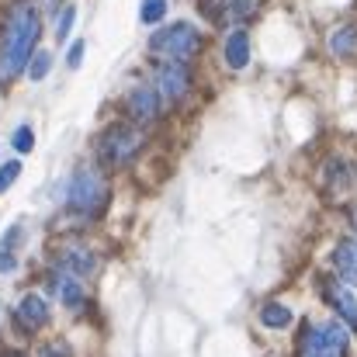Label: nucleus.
Listing matches in <instances>:
<instances>
[{"label":"nucleus","instance_id":"obj_18","mask_svg":"<svg viewBox=\"0 0 357 357\" xmlns=\"http://www.w3.org/2000/svg\"><path fill=\"white\" fill-rule=\"evenodd\" d=\"M24 70H28V77H31V80H45V73L52 70V56H49V52H35V56L28 59V66H24Z\"/></svg>","mask_w":357,"mask_h":357},{"label":"nucleus","instance_id":"obj_11","mask_svg":"<svg viewBox=\"0 0 357 357\" xmlns=\"http://www.w3.org/2000/svg\"><path fill=\"white\" fill-rule=\"evenodd\" d=\"M52 288H56V295L63 298V305H70V309H80V305H84V284H80V278H73L70 271H59V267H56Z\"/></svg>","mask_w":357,"mask_h":357},{"label":"nucleus","instance_id":"obj_1","mask_svg":"<svg viewBox=\"0 0 357 357\" xmlns=\"http://www.w3.org/2000/svg\"><path fill=\"white\" fill-rule=\"evenodd\" d=\"M42 21L35 14L31 3H17L7 17V38H3V52H0V84H10L31 59V49L38 42Z\"/></svg>","mask_w":357,"mask_h":357},{"label":"nucleus","instance_id":"obj_24","mask_svg":"<svg viewBox=\"0 0 357 357\" xmlns=\"http://www.w3.org/2000/svg\"><path fill=\"white\" fill-rule=\"evenodd\" d=\"M42 357H70V354H66V347H45Z\"/></svg>","mask_w":357,"mask_h":357},{"label":"nucleus","instance_id":"obj_22","mask_svg":"<svg viewBox=\"0 0 357 357\" xmlns=\"http://www.w3.org/2000/svg\"><path fill=\"white\" fill-rule=\"evenodd\" d=\"M84 49H87L84 42H73V45H70V52H66V63H70V70H77V66L84 63Z\"/></svg>","mask_w":357,"mask_h":357},{"label":"nucleus","instance_id":"obj_23","mask_svg":"<svg viewBox=\"0 0 357 357\" xmlns=\"http://www.w3.org/2000/svg\"><path fill=\"white\" fill-rule=\"evenodd\" d=\"M253 3H257V0H233V7H229V10H233V17H239V21H243V17H250V14L257 10Z\"/></svg>","mask_w":357,"mask_h":357},{"label":"nucleus","instance_id":"obj_3","mask_svg":"<svg viewBox=\"0 0 357 357\" xmlns=\"http://www.w3.org/2000/svg\"><path fill=\"white\" fill-rule=\"evenodd\" d=\"M149 49H153V52H160V56H170V59L184 63V59H191V56L202 49V35H198V28H195V24L177 21V24H170V28L156 31V35L149 38Z\"/></svg>","mask_w":357,"mask_h":357},{"label":"nucleus","instance_id":"obj_15","mask_svg":"<svg viewBox=\"0 0 357 357\" xmlns=\"http://www.w3.org/2000/svg\"><path fill=\"white\" fill-rule=\"evenodd\" d=\"M260 323L271 326V330H284V326H291V312H288L281 302H267V305L260 309Z\"/></svg>","mask_w":357,"mask_h":357},{"label":"nucleus","instance_id":"obj_17","mask_svg":"<svg viewBox=\"0 0 357 357\" xmlns=\"http://www.w3.org/2000/svg\"><path fill=\"white\" fill-rule=\"evenodd\" d=\"M163 14H167V0H142V7H139L142 24H160Z\"/></svg>","mask_w":357,"mask_h":357},{"label":"nucleus","instance_id":"obj_10","mask_svg":"<svg viewBox=\"0 0 357 357\" xmlns=\"http://www.w3.org/2000/svg\"><path fill=\"white\" fill-rule=\"evenodd\" d=\"M326 298L337 305V312L351 323V326H357V295L351 284H340V281H330L326 284Z\"/></svg>","mask_w":357,"mask_h":357},{"label":"nucleus","instance_id":"obj_2","mask_svg":"<svg viewBox=\"0 0 357 357\" xmlns=\"http://www.w3.org/2000/svg\"><path fill=\"white\" fill-rule=\"evenodd\" d=\"M70 208L80 212V215H98L108 202V184L105 177L94 170V167H80L70 181Z\"/></svg>","mask_w":357,"mask_h":357},{"label":"nucleus","instance_id":"obj_16","mask_svg":"<svg viewBox=\"0 0 357 357\" xmlns=\"http://www.w3.org/2000/svg\"><path fill=\"white\" fill-rule=\"evenodd\" d=\"M357 45V31L354 28H340L337 35H333V42H330V49L337 52V56H351Z\"/></svg>","mask_w":357,"mask_h":357},{"label":"nucleus","instance_id":"obj_12","mask_svg":"<svg viewBox=\"0 0 357 357\" xmlns=\"http://www.w3.org/2000/svg\"><path fill=\"white\" fill-rule=\"evenodd\" d=\"M333 267L337 274L347 281V284H357V239H344L333 253Z\"/></svg>","mask_w":357,"mask_h":357},{"label":"nucleus","instance_id":"obj_5","mask_svg":"<svg viewBox=\"0 0 357 357\" xmlns=\"http://www.w3.org/2000/svg\"><path fill=\"white\" fill-rule=\"evenodd\" d=\"M139 146H142V132L132 128V125H115V128H108V132L101 135V156H105V163H112V167L128 163V160L139 153Z\"/></svg>","mask_w":357,"mask_h":357},{"label":"nucleus","instance_id":"obj_7","mask_svg":"<svg viewBox=\"0 0 357 357\" xmlns=\"http://www.w3.org/2000/svg\"><path fill=\"white\" fill-rule=\"evenodd\" d=\"M128 115L135 121H153L160 115V94L156 87H135L128 94Z\"/></svg>","mask_w":357,"mask_h":357},{"label":"nucleus","instance_id":"obj_4","mask_svg":"<svg viewBox=\"0 0 357 357\" xmlns=\"http://www.w3.org/2000/svg\"><path fill=\"white\" fill-rule=\"evenodd\" d=\"M347 330L340 323H326V326H312L305 333L302 357H347Z\"/></svg>","mask_w":357,"mask_h":357},{"label":"nucleus","instance_id":"obj_9","mask_svg":"<svg viewBox=\"0 0 357 357\" xmlns=\"http://www.w3.org/2000/svg\"><path fill=\"white\" fill-rule=\"evenodd\" d=\"M94 267H98V260H94V253H87L84 246H70V250H63V257H59V271H70L73 278H91L94 274Z\"/></svg>","mask_w":357,"mask_h":357},{"label":"nucleus","instance_id":"obj_21","mask_svg":"<svg viewBox=\"0 0 357 357\" xmlns=\"http://www.w3.org/2000/svg\"><path fill=\"white\" fill-rule=\"evenodd\" d=\"M73 17H77V7H66V10H63V17L56 21V38H59V42L70 35V28H73Z\"/></svg>","mask_w":357,"mask_h":357},{"label":"nucleus","instance_id":"obj_13","mask_svg":"<svg viewBox=\"0 0 357 357\" xmlns=\"http://www.w3.org/2000/svg\"><path fill=\"white\" fill-rule=\"evenodd\" d=\"M226 63H229L233 70H243V66L250 63V38H246L243 28L226 38Z\"/></svg>","mask_w":357,"mask_h":357},{"label":"nucleus","instance_id":"obj_14","mask_svg":"<svg viewBox=\"0 0 357 357\" xmlns=\"http://www.w3.org/2000/svg\"><path fill=\"white\" fill-rule=\"evenodd\" d=\"M17 236H21V226H10V229H7V236L0 239V274H10V271L17 267V257H14Z\"/></svg>","mask_w":357,"mask_h":357},{"label":"nucleus","instance_id":"obj_8","mask_svg":"<svg viewBox=\"0 0 357 357\" xmlns=\"http://www.w3.org/2000/svg\"><path fill=\"white\" fill-rule=\"evenodd\" d=\"M17 323H21L24 330H42V326H49V305H45V298H42V295H24L21 305H17Z\"/></svg>","mask_w":357,"mask_h":357},{"label":"nucleus","instance_id":"obj_19","mask_svg":"<svg viewBox=\"0 0 357 357\" xmlns=\"http://www.w3.org/2000/svg\"><path fill=\"white\" fill-rule=\"evenodd\" d=\"M10 142H14L17 153H31V146H35V132H31V125H17L14 135H10Z\"/></svg>","mask_w":357,"mask_h":357},{"label":"nucleus","instance_id":"obj_6","mask_svg":"<svg viewBox=\"0 0 357 357\" xmlns=\"http://www.w3.org/2000/svg\"><path fill=\"white\" fill-rule=\"evenodd\" d=\"M191 87V77H188V66L177 63V59H167L156 66V94L163 101H181Z\"/></svg>","mask_w":357,"mask_h":357},{"label":"nucleus","instance_id":"obj_20","mask_svg":"<svg viewBox=\"0 0 357 357\" xmlns=\"http://www.w3.org/2000/svg\"><path fill=\"white\" fill-rule=\"evenodd\" d=\"M17 177H21V163H17V160H7V163L0 167V195H3Z\"/></svg>","mask_w":357,"mask_h":357}]
</instances>
